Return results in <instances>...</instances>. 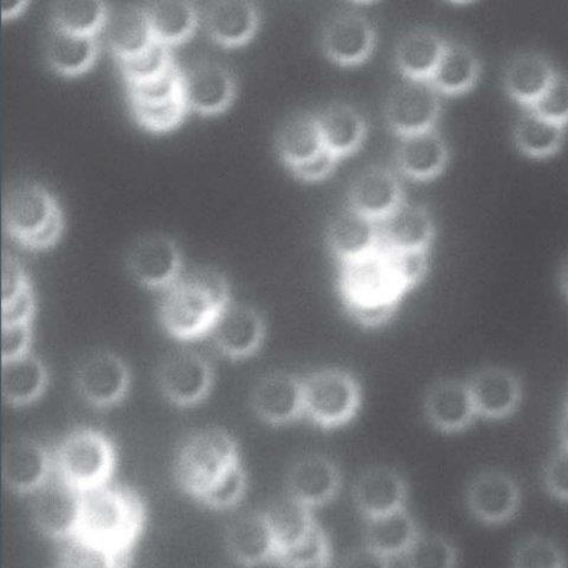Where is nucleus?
I'll return each instance as SVG.
<instances>
[{
	"mask_svg": "<svg viewBox=\"0 0 568 568\" xmlns=\"http://www.w3.org/2000/svg\"><path fill=\"white\" fill-rule=\"evenodd\" d=\"M560 286L562 292L568 296V257L564 261L561 265Z\"/></svg>",
	"mask_w": 568,
	"mask_h": 568,
	"instance_id": "nucleus-57",
	"label": "nucleus"
},
{
	"mask_svg": "<svg viewBox=\"0 0 568 568\" xmlns=\"http://www.w3.org/2000/svg\"><path fill=\"white\" fill-rule=\"evenodd\" d=\"M184 93L190 112L202 116L225 113L237 97L234 71L217 61H202L183 70Z\"/></svg>",
	"mask_w": 568,
	"mask_h": 568,
	"instance_id": "nucleus-14",
	"label": "nucleus"
},
{
	"mask_svg": "<svg viewBox=\"0 0 568 568\" xmlns=\"http://www.w3.org/2000/svg\"><path fill=\"white\" fill-rule=\"evenodd\" d=\"M304 381L305 414L324 429L341 428L358 414L362 388L351 373L327 368Z\"/></svg>",
	"mask_w": 568,
	"mask_h": 568,
	"instance_id": "nucleus-7",
	"label": "nucleus"
},
{
	"mask_svg": "<svg viewBox=\"0 0 568 568\" xmlns=\"http://www.w3.org/2000/svg\"><path fill=\"white\" fill-rule=\"evenodd\" d=\"M146 518L145 504L135 490L110 484L82 494L75 536L120 552H133Z\"/></svg>",
	"mask_w": 568,
	"mask_h": 568,
	"instance_id": "nucleus-4",
	"label": "nucleus"
},
{
	"mask_svg": "<svg viewBox=\"0 0 568 568\" xmlns=\"http://www.w3.org/2000/svg\"><path fill=\"white\" fill-rule=\"evenodd\" d=\"M230 304L229 282L223 274L193 271L164 292L159 306L160 324L175 341H199L210 335Z\"/></svg>",
	"mask_w": 568,
	"mask_h": 568,
	"instance_id": "nucleus-2",
	"label": "nucleus"
},
{
	"mask_svg": "<svg viewBox=\"0 0 568 568\" xmlns=\"http://www.w3.org/2000/svg\"><path fill=\"white\" fill-rule=\"evenodd\" d=\"M229 556L244 567H256L275 560L277 541L266 513H247L226 529Z\"/></svg>",
	"mask_w": 568,
	"mask_h": 568,
	"instance_id": "nucleus-21",
	"label": "nucleus"
},
{
	"mask_svg": "<svg viewBox=\"0 0 568 568\" xmlns=\"http://www.w3.org/2000/svg\"><path fill=\"white\" fill-rule=\"evenodd\" d=\"M476 413L488 419H504L517 412L523 386L514 373L504 367L479 369L468 382Z\"/></svg>",
	"mask_w": 568,
	"mask_h": 568,
	"instance_id": "nucleus-22",
	"label": "nucleus"
},
{
	"mask_svg": "<svg viewBox=\"0 0 568 568\" xmlns=\"http://www.w3.org/2000/svg\"><path fill=\"white\" fill-rule=\"evenodd\" d=\"M265 513L268 515L277 541V554L281 549L305 539L316 526L311 508L290 495Z\"/></svg>",
	"mask_w": 568,
	"mask_h": 568,
	"instance_id": "nucleus-42",
	"label": "nucleus"
},
{
	"mask_svg": "<svg viewBox=\"0 0 568 568\" xmlns=\"http://www.w3.org/2000/svg\"><path fill=\"white\" fill-rule=\"evenodd\" d=\"M513 568H566V558L554 540L531 537L515 549Z\"/></svg>",
	"mask_w": 568,
	"mask_h": 568,
	"instance_id": "nucleus-47",
	"label": "nucleus"
},
{
	"mask_svg": "<svg viewBox=\"0 0 568 568\" xmlns=\"http://www.w3.org/2000/svg\"><path fill=\"white\" fill-rule=\"evenodd\" d=\"M407 568H456L457 550L446 537L419 536L405 555Z\"/></svg>",
	"mask_w": 568,
	"mask_h": 568,
	"instance_id": "nucleus-46",
	"label": "nucleus"
},
{
	"mask_svg": "<svg viewBox=\"0 0 568 568\" xmlns=\"http://www.w3.org/2000/svg\"><path fill=\"white\" fill-rule=\"evenodd\" d=\"M341 159L331 153L328 150H323L307 162L301 163L288 171L293 174L295 180L306 183L316 184L328 180L339 165Z\"/></svg>",
	"mask_w": 568,
	"mask_h": 568,
	"instance_id": "nucleus-50",
	"label": "nucleus"
},
{
	"mask_svg": "<svg viewBox=\"0 0 568 568\" xmlns=\"http://www.w3.org/2000/svg\"><path fill=\"white\" fill-rule=\"evenodd\" d=\"M252 406L255 415L266 424L293 423L305 414L304 381L286 372L271 373L256 384Z\"/></svg>",
	"mask_w": 568,
	"mask_h": 568,
	"instance_id": "nucleus-18",
	"label": "nucleus"
},
{
	"mask_svg": "<svg viewBox=\"0 0 568 568\" xmlns=\"http://www.w3.org/2000/svg\"><path fill=\"white\" fill-rule=\"evenodd\" d=\"M144 7L154 41L170 48L191 40L199 28L197 7L186 0H159Z\"/></svg>",
	"mask_w": 568,
	"mask_h": 568,
	"instance_id": "nucleus-36",
	"label": "nucleus"
},
{
	"mask_svg": "<svg viewBox=\"0 0 568 568\" xmlns=\"http://www.w3.org/2000/svg\"><path fill=\"white\" fill-rule=\"evenodd\" d=\"M134 121L154 134L172 132L185 121L190 109L185 95L166 102L129 103Z\"/></svg>",
	"mask_w": 568,
	"mask_h": 568,
	"instance_id": "nucleus-43",
	"label": "nucleus"
},
{
	"mask_svg": "<svg viewBox=\"0 0 568 568\" xmlns=\"http://www.w3.org/2000/svg\"><path fill=\"white\" fill-rule=\"evenodd\" d=\"M31 286L30 278L20 260L4 253L2 260V306H6Z\"/></svg>",
	"mask_w": 568,
	"mask_h": 568,
	"instance_id": "nucleus-51",
	"label": "nucleus"
},
{
	"mask_svg": "<svg viewBox=\"0 0 568 568\" xmlns=\"http://www.w3.org/2000/svg\"><path fill=\"white\" fill-rule=\"evenodd\" d=\"M52 456L55 475L81 494L110 485L116 466L113 442L89 428L67 435Z\"/></svg>",
	"mask_w": 568,
	"mask_h": 568,
	"instance_id": "nucleus-6",
	"label": "nucleus"
},
{
	"mask_svg": "<svg viewBox=\"0 0 568 568\" xmlns=\"http://www.w3.org/2000/svg\"><path fill=\"white\" fill-rule=\"evenodd\" d=\"M448 41L430 29H415L399 40L395 62L406 81L430 82Z\"/></svg>",
	"mask_w": 568,
	"mask_h": 568,
	"instance_id": "nucleus-31",
	"label": "nucleus"
},
{
	"mask_svg": "<svg viewBox=\"0 0 568 568\" xmlns=\"http://www.w3.org/2000/svg\"><path fill=\"white\" fill-rule=\"evenodd\" d=\"M31 342V324L2 326V363L30 353Z\"/></svg>",
	"mask_w": 568,
	"mask_h": 568,
	"instance_id": "nucleus-53",
	"label": "nucleus"
},
{
	"mask_svg": "<svg viewBox=\"0 0 568 568\" xmlns=\"http://www.w3.org/2000/svg\"><path fill=\"white\" fill-rule=\"evenodd\" d=\"M109 13V4L100 0L59 2L51 10V27L73 34L98 38Z\"/></svg>",
	"mask_w": 568,
	"mask_h": 568,
	"instance_id": "nucleus-40",
	"label": "nucleus"
},
{
	"mask_svg": "<svg viewBox=\"0 0 568 568\" xmlns=\"http://www.w3.org/2000/svg\"><path fill=\"white\" fill-rule=\"evenodd\" d=\"M131 382L130 366L111 351L88 355L75 373L79 396L97 410H109L124 400L130 393Z\"/></svg>",
	"mask_w": 568,
	"mask_h": 568,
	"instance_id": "nucleus-9",
	"label": "nucleus"
},
{
	"mask_svg": "<svg viewBox=\"0 0 568 568\" xmlns=\"http://www.w3.org/2000/svg\"><path fill=\"white\" fill-rule=\"evenodd\" d=\"M82 494L69 487L55 473L33 494L32 520L42 535L57 541H65L77 535Z\"/></svg>",
	"mask_w": 568,
	"mask_h": 568,
	"instance_id": "nucleus-13",
	"label": "nucleus"
},
{
	"mask_svg": "<svg viewBox=\"0 0 568 568\" xmlns=\"http://www.w3.org/2000/svg\"><path fill=\"white\" fill-rule=\"evenodd\" d=\"M528 111L566 129L568 126V77L558 73L545 94Z\"/></svg>",
	"mask_w": 568,
	"mask_h": 568,
	"instance_id": "nucleus-48",
	"label": "nucleus"
},
{
	"mask_svg": "<svg viewBox=\"0 0 568 568\" xmlns=\"http://www.w3.org/2000/svg\"><path fill=\"white\" fill-rule=\"evenodd\" d=\"M378 226L381 247L387 251H429L436 234L430 211L406 202Z\"/></svg>",
	"mask_w": 568,
	"mask_h": 568,
	"instance_id": "nucleus-26",
	"label": "nucleus"
},
{
	"mask_svg": "<svg viewBox=\"0 0 568 568\" xmlns=\"http://www.w3.org/2000/svg\"><path fill=\"white\" fill-rule=\"evenodd\" d=\"M275 561L280 568H329L332 549L325 530L316 524L305 539L281 549Z\"/></svg>",
	"mask_w": 568,
	"mask_h": 568,
	"instance_id": "nucleus-44",
	"label": "nucleus"
},
{
	"mask_svg": "<svg viewBox=\"0 0 568 568\" xmlns=\"http://www.w3.org/2000/svg\"><path fill=\"white\" fill-rule=\"evenodd\" d=\"M545 487L550 495L568 503V450L562 448L549 458L544 470Z\"/></svg>",
	"mask_w": 568,
	"mask_h": 568,
	"instance_id": "nucleus-52",
	"label": "nucleus"
},
{
	"mask_svg": "<svg viewBox=\"0 0 568 568\" xmlns=\"http://www.w3.org/2000/svg\"><path fill=\"white\" fill-rule=\"evenodd\" d=\"M377 31L369 18L361 11L334 13L322 33L324 55L343 68L366 63L377 47Z\"/></svg>",
	"mask_w": 568,
	"mask_h": 568,
	"instance_id": "nucleus-11",
	"label": "nucleus"
},
{
	"mask_svg": "<svg viewBox=\"0 0 568 568\" xmlns=\"http://www.w3.org/2000/svg\"><path fill=\"white\" fill-rule=\"evenodd\" d=\"M419 536L416 521L405 508L367 520L366 546L388 559L405 556Z\"/></svg>",
	"mask_w": 568,
	"mask_h": 568,
	"instance_id": "nucleus-38",
	"label": "nucleus"
},
{
	"mask_svg": "<svg viewBox=\"0 0 568 568\" xmlns=\"http://www.w3.org/2000/svg\"><path fill=\"white\" fill-rule=\"evenodd\" d=\"M275 150L288 170L325 150L316 114H297L284 121L275 135Z\"/></svg>",
	"mask_w": 568,
	"mask_h": 568,
	"instance_id": "nucleus-35",
	"label": "nucleus"
},
{
	"mask_svg": "<svg viewBox=\"0 0 568 568\" xmlns=\"http://www.w3.org/2000/svg\"><path fill=\"white\" fill-rule=\"evenodd\" d=\"M384 251L407 291L418 286L428 274L429 251Z\"/></svg>",
	"mask_w": 568,
	"mask_h": 568,
	"instance_id": "nucleus-49",
	"label": "nucleus"
},
{
	"mask_svg": "<svg viewBox=\"0 0 568 568\" xmlns=\"http://www.w3.org/2000/svg\"><path fill=\"white\" fill-rule=\"evenodd\" d=\"M205 29L213 43L236 49L251 43L261 24L260 8L246 0H219L204 14Z\"/></svg>",
	"mask_w": 568,
	"mask_h": 568,
	"instance_id": "nucleus-20",
	"label": "nucleus"
},
{
	"mask_svg": "<svg viewBox=\"0 0 568 568\" xmlns=\"http://www.w3.org/2000/svg\"><path fill=\"white\" fill-rule=\"evenodd\" d=\"M339 568H390V565L388 558L366 546L348 554Z\"/></svg>",
	"mask_w": 568,
	"mask_h": 568,
	"instance_id": "nucleus-55",
	"label": "nucleus"
},
{
	"mask_svg": "<svg viewBox=\"0 0 568 568\" xmlns=\"http://www.w3.org/2000/svg\"><path fill=\"white\" fill-rule=\"evenodd\" d=\"M45 363L31 352L2 363V396L7 404L23 407L39 400L49 385Z\"/></svg>",
	"mask_w": 568,
	"mask_h": 568,
	"instance_id": "nucleus-34",
	"label": "nucleus"
},
{
	"mask_svg": "<svg viewBox=\"0 0 568 568\" xmlns=\"http://www.w3.org/2000/svg\"><path fill=\"white\" fill-rule=\"evenodd\" d=\"M34 312L36 298L30 286L8 305L2 306V326L31 324Z\"/></svg>",
	"mask_w": 568,
	"mask_h": 568,
	"instance_id": "nucleus-54",
	"label": "nucleus"
},
{
	"mask_svg": "<svg viewBox=\"0 0 568 568\" xmlns=\"http://www.w3.org/2000/svg\"><path fill=\"white\" fill-rule=\"evenodd\" d=\"M405 203L398 175L384 166H369L355 175L347 192V206L381 223Z\"/></svg>",
	"mask_w": 568,
	"mask_h": 568,
	"instance_id": "nucleus-15",
	"label": "nucleus"
},
{
	"mask_svg": "<svg viewBox=\"0 0 568 568\" xmlns=\"http://www.w3.org/2000/svg\"><path fill=\"white\" fill-rule=\"evenodd\" d=\"M3 227L17 244L31 252H45L62 239V207L45 186L34 182L14 184L3 201Z\"/></svg>",
	"mask_w": 568,
	"mask_h": 568,
	"instance_id": "nucleus-5",
	"label": "nucleus"
},
{
	"mask_svg": "<svg viewBox=\"0 0 568 568\" xmlns=\"http://www.w3.org/2000/svg\"><path fill=\"white\" fill-rule=\"evenodd\" d=\"M265 331V322L258 311L246 305L230 304L210 335L224 357L243 361L253 357L262 347Z\"/></svg>",
	"mask_w": 568,
	"mask_h": 568,
	"instance_id": "nucleus-17",
	"label": "nucleus"
},
{
	"mask_svg": "<svg viewBox=\"0 0 568 568\" xmlns=\"http://www.w3.org/2000/svg\"><path fill=\"white\" fill-rule=\"evenodd\" d=\"M325 149L341 160L357 153L364 145L368 124L353 105L334 103L316 114Z\"/></svg>",
	"mask_w": 568,
	"mask_h": 568,
	"instance_id": "nucleus-30",
	"label": "nucleus"
},
{
	"mask_svg": "<svg viewBox=\"0 0 568 568\" xmlns=\"http://www.w3.org/2000/svg\"><path fill=\"white\" fill-rule=\"evenodd\" d=\"M99 53L98 38L73 34L51 27L45 59L53 73L64 78L81 77L94 67Z\"/></svg>",
	"mask_w": 568,
	"mask_h": 568,
	"instance_id": "nucleus-33",
	"label": "nucleus"
},
{
	"mask_svg": "<svg viewBox=\"0 0 568 568\" xmlns=\"http://www.w3.org/2000/svg\"><path fill=\"white\" fill-rule=\"evenodd\" d=\"M339 288L348 315L366 328L385 326L408 292L382 247L342 263Z\"/></svg>",
	"mask_w": 568,
	"mask_h": 568,
	"instance_id": "nucleus-3",
	"label": "nucleus"
},
{
	"mask_svg": "<svg viewBox=\"0 0 568 568\" xmlns=\"http://www.w3.org/2000/svg\"><path fill=\"white\" fill-rule=\"evenodd\" d=\"M178 487L216 510L237 506L246 490V474L233 436L219 428L191 435L175 456Z\"/></svg>",
	"mask_w": 568,
	"mask_h": 568,
	"instance_id": "nucleus-1",
	"label": "nucleus"
},
{
	"mask_svg": "<svg viewBox=\"0 0 568 568\" xmlns=\"http://www.w3.org/2000/svg\"><path fill=\"white\" fill-rule=\"evenodd\" d=\"M354 500L367 520L384 517L405 508L407 485L395 469L372 468L355 484Z\"/></svg>",
	"mask_w": 568,
	"mask_h": 568,
	"instance_id": "nucleus-27",
	"label": "nucleus"
},
{
	"mask_svg": "<svg viewBox=\"0 0 568 568\" xmlns=\"http://www.w3.org/2000/svg\"><path fill=\"white\" fill-rule=\"evenodd\" d=\"M424 412L435 429L447 434L466 430L477 415L468 384L455 379L437 382L429 388Z\"/></svg>",
	"mask_w": 568,
	"mask_h": 568,
	"instance_id": "nucleus-25",
	"label": "nucleus"
},
{
	"mask_svg": "<svg viewBox=\"0 0 568 568\" xmlns=\"http://www.w3.org/2000/svg\"><path fill=\"white\" fill-rule=\"evenodd\" d=\"M133 280L152 291H168L183 275V254L171 236L154 234L133 244L126 258Z\"/></svg>",
	"mask_w": 568,
	"mask_h": 568,
	"instance_id": "nucleus-12",
	"label": "nucleus"
},
{
	"mask_svg": "<svg viewBox=\"0 0 568 568\" xmlns=\"http://www.w3.org/2000/svg\"><path fill=\"white\" fill-rule=\"evenodd\" d=\"M479 75L476 53L465 44L448 42L430 83L440 95L458 97L473 91Z\"/></svg>",
	"mask_w": 568,
	"mask_h": 568,
	"instance_id": "nucleus-37",
	"label": "nucleus"
},
{
	"mask_svg": "<svg viewBox=\"0 0 568 568\" xmlns=\"http://www.w3.org/2000/svg\"><path fill=\"white\" fill-rule=\"evenodd\" d=\"M450 159L447 141L437 130L402 138L396 150L398 172L414 182H430L446 171Z\"/></svg>",
	"mask_w": 568,
	"mask_h": 568,
	"instance_id": "nucleus-24",
	"label": "nucleus"
},
{
	"mask_svg": "<svg viewBox=\"0 0 568 568\" xmlns=\"http://www.w3.org/2000/svg\"><path fill=\"white\" fill-rule=\"evenodd\" d=\"M550 61L538 52H524L514 58L505 74L506 92L528 111L545 94L557 77Z\"/></svg>",
	"mask_w": 568,
	"mask_h": 568,
	"instance_id": "nucleus-32",
	"label": "nucleus"
},
{
	"mask_svg": "<svg viewBox=\"0 0 568 568\" xmlns=\"http://www.w3.org/2000/svg\"><path fill=\"white\" fill-rule=\"evenodd\" d=\"M440 112V94L430 82L406 81L385 104L387 126L400 139L436 130Z\"/></svg>",
	"mask_w": 568,
	"mask_h": 568,
	"instance_id": "nucleus-10",
	"label": "nucleus"
},
{
	"mask_svg": "<svg viewBox=\"0 0 568 568\" xmlns=\"http://www.w3.org/2000/svg\"><path fill=\"white\" fill-rule=\"evenodd\" d=\"M116 63L126 87L150 82L164 75L176 64L172 49L156 41L139 55Z\"/></svg>",
	"mask_w": 568,
	"mask_h": 568,
	"instance_id": "nucleus-45",
	"label": "nucleus"
},
{
	"mask_svg": "<svg viewBox=\"0 0 568 568\" xmlns=\"http://www.w3.org/2000/svg\"><path fill=\"white\" fill-rule=\"evenodd\" d=\"M327 244L341 264L368 255L381 247L378 223L347 206L328 224Z\"/></svg>",
	"mask_w": 568,
	"mask_h": 568,
	"instance_id": "nucleus-29",
	"label": "nucleus"
},
{
	"mask_svg": "<svg viewBox=\"0 0 568 568\" xmlns=\"http://www.w3.org/2000/svg\"><path fill=\"white\" fill-rule=\"evenodd\" d=\"M133 552L111 548L73 537L62 542L58 568H130Z\"/></svg>",
	"mask_w": 568,
	"mask_h": 568,
	"instance_id": "nucleus-41",
	"label": "nucleus"
},
{
	"mask_svg": "<svg viewBox=\"0 0 568 568\" xmlns=\"http://www.w3.org/2000/svg\"><path fill=\"white\" fill-rule=\"evenodd\" d=\"M565 128L531 111L523 114L514 128V142L518 150L532 159L556 155L565 140Z\"/></svg>",
	"mask_w": 568,
	"mask_h": 568,
	"instance_id": "nucleus-39",
	"label": "nucleus"
},
{
	"mask_svg": "<svg viewBox=\"0 0 568 568\" xmlns=\"http://www.w3.org/2000/svg\"><path fill=\"white\" fill-rule=\"evenodd\" d=\"M30 2L27 0H3L2 2V20L4 22L16 20L22 16L29 8Z\"/></svg>",
	"mask_w": 568,
	"mask_h": 568,
	"instance_id": "nucleus-56",
	"label": "nucleus"
},
{
	"mask_svg": "<svg viewBox=\"0 0 568 568\" xmlns=\"http://www.w3.org/2000/svg\"><path fill=\"white\" fill-rule=\"evenodd\" d=\"M520 497L517 481L497 470L477 475L467 493L471 514L487 525H501L513 519L520 507Z\"/></svg>",
	"mask_w": 568,
	"mask_h": 568,
	"instance_id": "nucleus-19",
	"label": "nucleus"
},
{
	"mask_svg": "<svg viewBox=\"0 0 568 568\" xmlns=\"http://www.w3.org/2000/svg\"><path fill=\"white\" fill-rule=\"evenodd\" d=\"M155 378L160 393L171 404L187 408L209 397L215 382V371L200 352L180 349L160 362Z\"/></svg>",
	"mask_w": 568,
	"mask_h": 568,
	"instance_id": "nucleus-8",
	"label": "nucleus"
},
{
	"mask_svg": "<svg viewBox=\"0 0 568 568\" xmlns=\"http://www.w3.org/2000/svg\"><path fill=\"white\" fill-rule=\"evenodd\" d=\"M560 438L562 448L568 450V412L565 414L560 424Z\"/></svg>",
	"mask_w": 568,
	"mask_h": 568,
	"instance_id": "nucleus-58",
	"label": "nucleus"
},
{
	"mask_svg": "<svg viewBox=\"0 0 568 568\" xmlns=\"http://www.w3.org/2000/svg\"><path fill=\"white\" fill-rule=\"evenodd\" d=\"M102 33L116 62L139 55L154 42L144 6L124 4L110 9Z\"/></svg>",
	"mask_w": 568,
	"mask_h": 568,
	"instance_id": "nucleus-28",
	"label": "nucleus"
},
{
	"mask_svg": "<svg viewBox=\"0 0 568 568\" xmlns=\"http://www.w3.org/2000/svg\"><path fill=\"white\" fill-rule=\"evenodd\" d=\"M53 456L42 443L20 438L6 446L2 476L6 487L16 495H33L53 476Z\"/></svg>",
	"mask_w": 568,
	"mask_h": 568,
	"instance_id": "nucleus-16",
	"label": "nucleus"
},
{
	"mask_svg": "<svg viewBox=\"0 0 568 568\" xmlns=\"http://www.w3.org/2000/svg\"><path fill=\"white\" fill-rule=\"evenodd\" d=\"M342 473L323 455H308L295 462L288 475L290 496L310 508L328 504L339 493Z\"/></svg>",
	"mask_w": 568,
	"mask_h": 568,
	"instance_id": "nucleus-23",
	"label": "nucleus"
}]
</instances>
